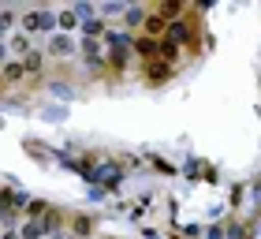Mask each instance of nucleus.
<instances>
[{"label":"nucleus","instance_id":"4","mask_svg":"<svg viewBox=\"0 0 261 239\" xmlns=\"http://www.w3.org/2000/svg\"><path fill=\"white\" fill-rule=\"evenodd\" d=\"M41 235H45V228H41L38 221H30L27 228H22V239H41Z\"/></svg>","mask_w":261,"mask_h":239},{"label":"nucleus","instance_id":"11","mask_svg":"<svg viewBox=\"0 0 261 239\" xmlns=\"http://www.w3.org/2000/svg\"><path fill=\"white\" fill-rule=\"evenodd\" d=\"M53 239H75V235H67V232H56V235H53Z\"/></svg>","mask_w":261,"mask_h":239},{"label":"nucleus","instance_id":"9","mask_svg":"<svg viewBox=\"0 0 261 239\" xmlns=\"http://www.w3.org/2000/svg\"><path fill=\"white\" fill-rule=\"evenodd\" d=\"M161 15H164V19H172V15H179V4H164V8H161Z\"/></svg>","mask_w":261,"mask_h":239},{"label":"nucleus","instance_id":"12","mask_svg":"<svg viewBox=\"0 0 261 239\" xmlns=\"http://www.w3.org/2000/svg\"><path fill=\"white\" fill-rule=\"evenodd\" d=\"M4 239H19V235H15V232H8V235H4Z\"/></svg>","mask_w":261,"mask_h":239},{"label":"nucleus","instance_id":"10","mask_svg":"<svg viewBox=\"0 0 261 239\" xmlns=\"http://www.w3.org/2000/svg\"><path fill=\"white\" fill-rule=\"evenodd\" d=\"M8 79H22V64H8Z\"/></svg>","mask_w":261,"mask_h":239},{"label":"nucleus","instance_id":"3","mask_svg":"<svg viewBox=\"0 0 261 239\" xmlns=\"http://www.w3.org/2000/svg\"><path fill=\"white\" fill-rule=\"evenodd\" d=\"M49 49L64 56V53H71V49H75V45H71V38H53V45H49Z\"/></svg>","mask_w":261,"mask_h":239},{"label":"nucleus","instance_id":"1","mask_svg":"<svg viewBox=\"0 0 261 239\" xmlns=\"http://www.w3.org/2000/svg\"><path fill=\"white\" fill-rule=\"evenodd\" d=\"M90 179L101 187H116L123 179V172H120V164H97V169H90Z\"/></svg>","mask_w":261,"mask_h":239},{"label":"nucleus","instance_id":"13","mask_svg":"<svg viewBox=\"0 0 261 239\" xmlns=\"http://www.w3.org/2000/svg\"><path fill=\"white\" fill-rule=\"evenodd\" d=\"M0 60H4V45H0Z\"/></svg>","mask_w":261,"mask_h":239},{"label":"nucleus","instance_id":"6","mask_svg":"<svg viewBox=\"0 0 261 239\" xmlns=\"http://www.w3.org/2000/svg\"><path fill=\"white\" fill-rule=\"evenodd\" d=\"M168 30H172V38H175V41H183V38H191V30H187V27H183V22H172V27H168Z\"/></svg>","mask_w":261,"mask_h":239},{"label":"nucleus","instance_id":"2","mask_svg":"<svg viewBox=\"0 0 261 239\" xmlns=\"http://www.w3.org/2000/svg\"><path fill=\"white\" fill-rule=\"evenodd\" d=\"M22 27H27V30H45V34H49V30L56 27V15H53V11H30V15H22Z\"/></svg>","mask_w":261,"mask_h":239},{"label":"nucleus","instance_id":"14","mask_svg":"<svg viewBox=\"0 0 261 239\" xmlns=\"http://www.w3.org/2000/svg\"><path fill=\"white\" fill-rule=\"evenodd\" d=\"M0 30H4V27H0Z\"/></svg>","mask_w":261,"mask_h":239},{"label":"nucleus","instance_id":"7","mask_svg":"<svg viewBox=\"0 0 261 239\" xmlns=\"http://www.w3.org/2000/svg\"><path fill=\"white\" fill-rule=\"evenodd\" d=\"M56 22H60V27H75L79 15H75V11H64V15H56Z\"/></svg>","mask_w":261,"mask_h":239},{"label":"nucleus","instance_id":"5","mask_svg":"<svg viewBox=\"0 0 261 239\" xmlns=\"http://www.w3.org/2000/svg\"><path fill=\"white\" fill-rule=\"evenodd\" d=\"M41 67V53H27V64H22V71H38Z\"/></svg>","mask_w":261,"mask_h":239},{"label":"nucleus","instance_id":"8","mask_svg":"<svg viewBox=\"0 0 261 239\" xmlns=\"http://www.w3.org/2000/svg\"><path fill=\"white\" fill-rule=\"evenodd\" d=\"M82 49H86V56H90V60H97V56H101V49H97V41H86V45H82Z\"/></svg>","mask_w":261,"mask_h":239}]
</instances>
